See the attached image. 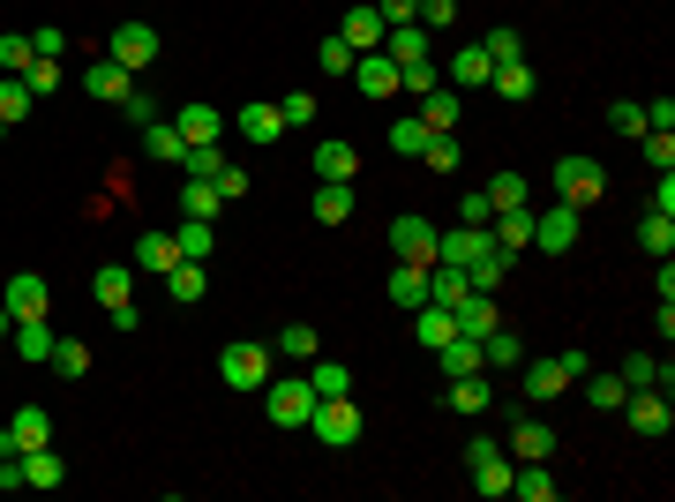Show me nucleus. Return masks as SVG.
<instances>
[{
    "label": "nucleus",
    "mask_w": 675,
    "mask_h": 502,
    "mask_svg": "<svg viewBox=\"0 0 675 502\" xmlns=\"http://www.w3.org/2000/svg\"><path fill=\"white\" fill-rule=\"evenodd\" d=\"M45 368H60L68 382L90 376V345H84V337H53V360H45Z\"/></svg>",
    "instance_id": "obj_40"
},
{
    "label": "nucleus",
    "mask_w": 675,
    "mask_h": 502,
    "mask_svg": "<svg viewBox=\"0 0 675 502\" xmlns=\"http://www.w3.org/2000/svg\"><path fill=\"white\" fill-rule=\"evenodd\" d=\"M270 360H278L270 345H225V353H218V382H225V390H263V382H270Z\"/></svg>",
    "instance_id": "obj_3"
},
{
    "label": "nucleus",
    "mask_w": 675,
    "mask_h": 502,
    "mask_svg": "<svg viewBox=\"0 0 675 502\" xmlns=\"http://www.w3.org/2000/svg\"><path fill=\"white\" fill-rule=\"evenodd\" d=\"M166 293L180 300V308H196V300L211 293V278H203V263H188V255H180V263H173V270H166Z\"/></svg>",
    "instance_id": "obj_26"
},
{
    "label": "nucleus",
    "mask_w": 675,
    "mask_h": 502,
    "mask_svg": "<svg viewBox=\"0 0 675 502\" xmlns=\"http://www.w3.org/2000/svg\"><path fill=\"white\" fill-rule=\"evenodd\" d=\"M413 337H421L428 353H443V345L458 337V315H451L443 300H428V308H413Z\"/></svg>",
    "instance_id": "obj_16"
},
{
    "label": "nucleus",
    "mask_w": 675,
    "mask_h": 502,
    "mask_svg": "<svg viewBox=\"0 0 675 502\" xmlns=\"http://www.w3.org/2000/svg\"><path fill=\"white\" fill-rule=\"evenodd\" d=\"M173 263H180V241H173V233H143V241H135V270H158V278H166Z\"/></svg>",
    "instance_id": "obj_27"
},
{
    "label": "nucleus",
    "mask_w": 675,
    "mask_h": 502,
    "mask_svg": "<svg viewBox=\"0 0 675 502\" xmlns=\"http://www.w3.org/2000/svg\"><path fill=\"white\" fill-rule=\"evenodd\" d=\"M353 60H361V53H353L345 38H323V45H316V68H323V76H353Z\"/></svg>",
    "instance_id": "obj_50"
},
{
    "label": "nucleus",
    "mask_w": 675,
    "mask_h": 502,
    "mask_svg": "<svg viewBox=\"0 0 675 502\" xmlns=\"http://www.w3.org/2000/svg\"><path fill=\"white\" fill-rule=\"evenodd\" d=\"M638 248L653 255V263H661V255H675V217H668V210H645V225H638Z\"/></svg>",
    "instance_id": "obj_32"
},
{
    "label": "nucleus",
    "mask_w": 675,
    "mask_h": 502,
    "mask_svg": "<svg viewBox=\"0 0 675 502\" xmlns=\"http://www.w3.org/2000/svg\"><path fill=\"white\" fill-rule=\"evenodd\" d=\"M390 255H398V263H435V225H428V217H413V210H406V217H390Z\"/></svg>",
    "instance_id": "obj_9"
},
{
    "label": "nucleus",
    "mask_w": 675,
    "mask_h": 502,
    "mask_svg": "<svg viewBox=\"0 0 675 502\" xmlns=\"http://www.w3.org/2000/svg\"><path fill=\"white\" fill-rule=\"evenodd\" d=\"M8 331H15V315H8V300H0V337H8Z\"/></svg>",
    "instance_id": "obj_64"
},
{
    "label": "nucleus",
    "mask_w": 675,
    "mask_h": 502,
    "mask_svg": "<svg viewBox=\"0 0 675 502\" xmlns=\"http://www.w3.org/2000/svg\"><path fill=\"white\" fill-rule=\"evenodd\" d=\"M316 405H323V398L308 390V376H270V382H263V413L278 420V427H308Z\"/></svg>",
    "instance_id": "obj_1"
},
{
    "label": "nucleus",
    "mask_w": 675,
    "mask_h": 502,
    "mask_svg": "<svg viewBox=\"0 0 675 502\" xmlns=\"http://www.w3.org/2000/svg\"><path fill=\"white\" fill-rule=\"evenodd\" d=\"M480 53H488V60H518V53H525V38H518L510 23H496V31L480 38Z\"/></svg>",
    "instance_id": "obj_52"
},
{
    "label": "nucleus",
    "mask_w": 675,
    "mask_h": 502,
    "mask_svg": "<svg viewBox=\"0 0 675 502\" xmlns=\"http://www.w3.org/2000/svg\"><path fill=\"white\" fill-rule=\"evenodd\" d=\"M488 90H496V98H533V68H525V60H496Z\"/></svg>",
    "instance_id": "obj_39"
},
{
    "label": "nucleus",
    "mask_w": 675,
    "mask_h": 502,
    "mask_svg": "<svg viewBox=\"0 0 675 502\" xmlns=\"http://www.w3.org/2000/svg\"><path fill=\"white\" fill-rule=\"evenodd\" d=\"M504 450H510L518 465H525V458H549V450H555V427H549V420H518Z\"/></svg>",
    "instance_id": "obj_21"
},
{
    "label": "nucleus",
    "mask_w": 675,
    "mask_h": 502,
    "mask_svg": "<svg viewBox=\"0 0 675 502\" xmlns=\"http://www.w3.org/2000/svg\"><path fill=\"white\" fill-rule=\"evenodd\" d=\"M390 300H398V308H428V270L421 263H398V270H390Z\"/></svg>",
    "instance_id": "obj_33"
},
{
    "label": "nucleus",
    "mask_w": 675,
    "mask_h": 502,
    "mask_svg": "<svg viewBox=\"0 0 675 502\" xmlns=\"http://www.w3.org/2000/svg\"><path fill=\"white\" fill-rule=\"evenodd\" d=\"M555 203H571V210H593L600 196H608V172L593 166V158H555Z\"/></svg>",
    "instance_id": "obj_2"
},
{
    "label": "nucleus",
    "mask_w": 675,
    "mask_h": 502,
    "mask_svg": "<svg viewBox=\"0 0 675 502\" xmlns=\"http://www.w3.org/2000/svg\"><path fill=\"white\" fill-rule=\"evenodd\" d=\"M31 60H38V53H31V38H23V31H0V76H23Z\"/></svg>",
    "instance_id": "obj_49"
},
{
    "label": "nucleus",
    "mask_w": 675,
    "mask_h": 502,
    "mask_svg": "<svg viewBox=\"0 0 675 502\" xmlns=\"http://www.w3.org/2000/svg\"><path fill=\"white\" fill-rule=\"evenodd\" d=\"M496 210H488V188H465L458 196V225H488Z\"/></svg>",
    "instance_id": "obj_56"
},
{
    "label": "nucleus",
    "mask_w": 675,
    "mask_h": 502,
    "mask_svg": "<svg viewBox=\"0 0 675 502\" xmlns=\"http://www.w3.org/2000/svg\"><path fill=\"white\" fill-rule=\"evenodd\" d=\"M608 127L616 135H645V105H608Z\"/></svg>",
    "instance_id": "obj_59"
},
{
    "label": "nucleus",
    "mask_w": 675,
    "mask_h": 502,
    "mask_svg": "<svg viewBox=\"0 0 675 502\" xmlns=\"http://www.w3.org/2000/svg\"><path fill=\"white\" fill-rule=\"evenodd\" d=\"M353 83H361V98H398V60H390V53H361V60H353Z\"/></svg>",
    "instance_id": "obj_12"
},
{
    "label": "nucleus",
    "mask_w": 675,
    "mask_h": 502,
    "mask_svg": "<svg viewBox=\"0 0 675 502\" xmlns=\"http://www.w3.org/2000/svg\"><path fill=\"white\" fill-rule=\"evenodd\" d=\"M211 188L225 196V203H241V196H248V172H241V166H218V172H211Z\"/></svg>",
    "instance_id": "obj_58"
},
{
    "label": "nucleus",
    "mask_w": 675,
    "mask_h": 502,
    "mask_svg": "<svg viewBox=\"0 0 675 502\" xmlns=\"http://www.w3.org/2000/svg\"><path fill=\"white\" fill-rule=\"evenodd\" d=\"M180 150H188V143H180V127H173V121H151V127H143V158L180 166Z\"/></svg>",
    "instance_id": "obj_31"
},
{
    "label": "nucleus",
    "mask_w": 675,
    "mask_h": 502,
    "mask_svg": "<svg viewBox=\"0 0 675 502\" xmlns=\"http://www.w3.org/2000/svg\"><path fill=\"white\" fill-rule=\"evenodd\" d=\"M218 135H225V113H218V105H203V98L180 105V143H218Z\"/></svg>",
    "instance_id": "obj_23"
},
{
    "label": "nucleus",
    "mask_w": 675,
    "mask_h": 502,
    "mask_svg": "<svg viewBox=\"0 0 675 502\" xmlns=\"http://www.w3.org/2000/svg\"><path fill=\"white\" fill-rule=\"evenodd\" d=\"M451 405H458V413H488L496 398H488V382H480V376H451Z\"/></svg>",
    "instance_id": "obj_48"
},
{
    "label": "nucleus",
    "mask_w": 675,
    "mask_h": 502,
    "mask_svg": "<svg viewBox=\"0 0 675 502\" xmlns=\"http://www.w3.org/2000/svg\"><path fill=\"white\" fill-rule=\"evenodd\" d=\"M518 360H525V345H518V337H510L504 323L480 337V368H518Z\"/></svg>",
    "instance_id": "obj_37"
},
{
    "label": "nucleus",
    "mask_w": 675,
    "mask_h": 502,
    "mask_svg": "<svg viewBox=\"0 0 675 502\" xmlns=\"http://www.w3.org/2000/svg\"><path fill=\"white\" fill-rule=\"evenodd\" d=\"M421 121H428V135H451V127H458V90H428L421 98Z\"/></svg>",
    "instance_id": "obj_30"
},
{
    "label": "nucleus",
    "mask_w": 675,
    "mask_h": 502,
    "mask_svg": "<svg viewBox=\"0 0 675 502\" xmlns=\"http://www.w3.org/2000/svg\"><path fill=\"white\" fill-rule=\"evenodd\" d=\"M504 278H510V255L496 248V241H488V248H480L473 263H465V286H473V293H496Z\"/></svg>",
    "instance_id": "obj_22"
},
{
    "label": "nucleus",
    "mask_w": 675,
    "mask_h": 502,
    "mask_svg": "<svg viewBox=\"0 0 675 502\" xmlns=\"http://www.w3.org/2000/svg\"><path fill=\"white\" fill-rule=\"evenodd\" d=\"M488 248V225H458V233H435V263H473V255Z\"/></svg>",
    "instance_id": "obj_20"
},
{
    "label": "nucleus",
    "mask_w": 675,
    "mask_h": 502,
    "mask_svg": "<svg viewBox=\"0 0 675 502\" xmlns=\"http://www.w3.org/2000/svg\"><path fill=\"white\" fill-rule=\"evenodd\" d=\"M60 480H68V465H60V450H53V443L23 450V488H60Z\"/></svg>",
    "instance_id": "obj_25"
},
{
    "label": "nucleus",
    "mask_w": 675,
    "mask_h": 502,
    "mask_svg": "<svg viewBox=\"0 0 675 502\" xmlns=\"http://www.w3.org/2000/svg\"><path fill=\"white\" fill-rule=\"evenodd\" d=\"M286 121H278V105H241V143H278Z\"/></svg>",
    "instance_id": "obj_34"
},
{
    "label": "nucleus",
    "mask_w": 675,
    "mask_h": 502,
    "mask_svg": "<svg viewBox=\"0 0 675 502\" xmlns=\"http://www.w3.org/2000/svg\"><path fill=\"white\" fill-rule=\"evenodd\" d=\"M218 203H225V196H218L211 180H180V210H188V217H218Z\"/></svg>",
    "instance_id": "obj_47"
},
{
    "label": "nucleus",
    "mask_w": 675,
    "mask_h": 502,
    "mask_svg": "<svg viewBox=\"0 0 675 502\" xmlns=\"http://www.w3.org/2000/svg\"><path fill=\"white\" fill-rule=\"evenodd\" d=\"M525 203H533L525 172H496V180H488V210H525Z\"/></svg>",
    "instance_id": "obj_38"
},
{
    "label": "nucleus",
    "mask_w": 675,
    "mask_h": 502,
    "mask_svg": "<svg viewBox=\"0 0 675 502\" xmlns=\"http://www.w3.org/2000/svg\"><path fill=\"white\" fill-rule=\"evenodd\" d=\"M413 23H421V31H443V23H458V0H421V8H413Z\"/></svg>",
    "instance_id": "obj_55"
},
{
    "label": "nucleus",
    "mask_w": 675,
    "mask_h": 502,
    "mask_svg": "<svg viewBox=\"0 0 675 502\" xmlns=\"http://www.w3.org/2000/svg\"><path fill=\"white\" fill-rule=\"evenodd\" d=\"M278 121H286V127H308V121H316V90H294V98H278Z\"/></svg>",
    "instance_id": "obj_54"
},
{
    "label": "nucleus",
    "mask_w": 675,
    "mask_h": 502,
    "mask_svg": "<svg viewBox=\"0 0 675 502\" xmlns=\"http://www.w3.org/2000/svg\"><path fill=\"white\" fill-rule=\"evenodd\" d=\"M218 166H225V150H218V143H188V150H180V172H188V180H211Z\"/></svg>",
    "instance_id": "obj_46"
},
{
    "label": "nucleus",
    "mask_w": 675,
    "mask_h": 502,
    "mask_svg": "<svg viewBox=\"0 0 675 502\" xmlns=\"http://www.w3.org/2000/svg\"><path fill=\"white\" fill-rule=\"evenodd\" d=\"M308 390H316V398H353V368H345V360H316V368H308Z\"/></svg>",
    "instance_id": "obj_35"
},
{
    "label": "nucleus",
    "mask_w": 675,
    "mask_h": 502,
    "mask_svg": "<svg viewBox=\"0 0 675 502\" xmlns=\"http://www.w3.org/2000/svg\"><path fill=\"white\" fill-rule=\"evenodd\" d=\"M106 60H121L128 76L151 68V60H158V31H151V23H121V31L106 38Z\"/></svg>",
    "instance_id": "obj_8"
},
{
    "label": "nucleus",
    "mask_w": 675,
    "mask_h": 502,
    "mask_svg": "<svg viewBox=\"0 0 675 502\" xmlns=\"http://www.w3.org/2000/svg\"><path fill=\"white\" fill-rule=\"evenodd\" d=\"M270 353H278V360H316V331H308V323H286V331L270 337Z\"/></svg>",
    "instance_id": "obj_43"
},
{
    "label": "nucleus",
    "mask_w": 675,
    "mask_h": 502,
    "mask_svg": "<svg viewBox=\"0 0 675 502\" xmlns=\"http://www.w3.org/2000/svg\"><path fill=\"white\" fill-rule=\"evenodd\" d=\"M353 203H361V196H353V180H323V188H316V225H345V217H353Z\"/></svg>",
    "instance_id": "obj_19"
},
{
    "label": "nucleus",
    "mask_w": 675,
    "mask_h": 502,
    "mask_svg": "<svg viewBox=\"0 0 675 502\" xmlns=\"http://www.w3.org/2000/svg\"><path fill=\"white\" fill-rule=\"evenodd\" d=\"M121 105H128V121H135V127H151V121H158V105H151V98H143V90H128Z\"/></svg>",
    "instance_id": "obj_61"
},
{
    "label": "nucleus",
    "mask_w": 675,
    "mask_h": 502,
    "mask_svg": "<svg viewBox=\"0 0 675 502\" xmlns=\"http://www.w3.org/2000/svg\"><path fill=\"white\" fill-rule=\"evenodd\" d=\"M421 158H428L435 172H458V135H428V143H421Z\"/></svg>",
    "instance_id": "obj_53"
},
{
    "label": "nucleus",
    "mask_w": 675,
    "mask_h": 502,
    "mask_svg": "<svg viewBox=\"0 0 675 502\" xmlns=\"http://www.w3.org/2000/svg\"><path fill=\"white\" fill-rule=\"evenodd\" d=\"M38 443H53V413H45V405H23V413L0 427V458H23V450H38Z\"/></svg>",
    "instance_id": "obj_7"
},
{
    "label": "nucleus",
    "mask_w": 675,
    "mask_h": 502,
    "mask_svg": "<svg viewBox=\"0 0 675 502\" xmlns=\"http://www.w3.org/2000/svg\"><path fill=\"white\" fill-rule=\"evenodd\" d=\"M645 127H675V98H653V105H645Z\"/></svg>",
    "instance_id": "obj_63"
},
{
    "label": "nucleus",
    "mask_w": 675,
    "mask_h": 502,
    "mask_svg": "<svg viewBox=\"0 0 675 502\" xmlns=\"http://www.w3.org/2000/svg\"><path fill=\"white\" fill-rule=\"evenodd\" d=\"M23 83H31V98L60 90V60H31V68H23Z\"/></svg>",
    "instance_id": "obj_57"
},
{
    "label": "nucleus",
    "mask_w": 675,
    "mask_h": 502,
    "mask_svg": "<svg viewBox=\"0 0 675 502\" xmlns=\"http://www.w3.org/2000/svg\"><path fill=\"white\" fill-rule=\"evenodd\" d=\"M488 241H496L504 255L533 248V203H525V210H496V217H488Z\"/></svg>",
    "instance_id": "obj_15"
},
{
    "label": "nucleus",
    "mask_w": 675,
    "mask_h": 502,
    "mask_svg": "<svg viewBox=\"0 0 675 502\" xmlns=\"http://www.w3.org/2000/svg\"><path fill=\"white\" fill-rule=\"evenodd\" d=\"M31 53H38V60H60V53H68V38L45 23V31H31Z\"/></svg>",
    "instance_id": "obj_60"
},
{
    "label": "nucleus",
    "mask_w": 675,
    "mask_h": 502,
    "mask_svg": "<svg viewBox=\"0 0 675 502\" xmlns=\"http://www.w3.org/2000/svg\"><path fill=\"white\" fill-rule=\"evenodd\" d=\"M578 217H586V210L541 203V210H533V248H541V255H571V248H578Z\"/></svg>",
    "instance_id": "obj_5"
},
{
    "label": "nucleus",
    "mask_w": 675,
    "mask_h": 502,
    "mask_svg": "<svg viewBox=\"0 0 675 502\" xmlns=\"http://www.w3.org/2000/svg\"><path fill=\"white\" fill-rule=\"evenodd\" d=\"M413 8H421V0H376L383 23H413Z\"/></svg>",
    "instance_id": "obj_62"
},
{
    "label": "nucleus",
    "mask_w": 675,
    "mask_h": 502,
    "mask_svg": "<svg viewBox=\"0 0 675 502\" xmlns=\"http://www.w3.org/2000/svg\"><path fill=\"white\" fill-rule=\"evenodd\" d=\"M338 38L353 45V53H383V38H390V23L376 15V0H361V8H345V23H338Z\"/></svg>",
    "instance_id": "obj_10"
},
{
    "label": "nucleus",
    "mask_w": 675,
    "mask_h": 502,
    "mask_svg": "<svg viewBox=\"0 0 675 502\" xmlns=\"http://www.w3.org/2000/svg\"><path fill=\"white\" fill-rule=\"evenodd\" d=\"M465 465H473V488H480V495H510V465H518V458H510L496 435H473Z\"/></svg>",
    "instance_id": "obj_4"
},
{
    "label": "nucleus",
    "mask_w": 675,
    "mask_h": 502,
    "mask_svg": "<svg viewBox=\"0 0 675 502\" xmlns=\"http://www.w3.org/2000/svg\"><path fill=\"white\" fill-rule=\"evenodd\" d=\"M638 143H645V166L653 172H675V127H645Z\"/></svg>",
    "instance_id": "obj_45"
},
{
    "label": "nucleus",
    "mask_w": 675,
    "mask_h": 502,
    "mask_svg": "<svg viewBox=\"0 0 675 502\" xmlns=\"http://www.w3.org/2000/svg\"><path fill=\"white\" fill-rule=\"evenodd\" d=\"M443 376H480V337H451V345H443Z\"/></svg>",
    "instance_id": "obj_42"
},
{
    "label": "nucleus",
    "mask_w": 675,
    "mask_h": 502,
    "mask_svg": "<svg viewBox=\"0 0 675 502\" xmlns=\"http://www.w3.org/2000/svg\"><path fill=\"white\" fill-rule=\"evenodd\" d=\"M421 143H428L421 113H413V121H390V150H398V158H421Z\"/></svg>",
    "instance_id": "obj_51"
},
{
    "label": "nucleus",
    "mask_w": 675,
    "mask_h": 502,
    "mask_svg": "<svg viewBox=\"0 0 675 502\" xmlns=\"http://www.w3.org/2000/svg\"><path fill=\"white\" fill-rule=\"evenodd\" d=\"M84 90L98 98V105H121L128 90H135V76H128L121 60H90V68H84Z\"/></svg>",
    "instance_id": "obj_14"
},
{
    "label": "nucleus",
    "mask_w": 675,
    "mask_h": 502,
    "mask_svg": "<svg viewBox=\"0 0 675 502\" xmlns=\"http://www.w3.org/2000/svg\"><path fill=\"white\" fill-rule=\"evenodd\" d=\"M578 382H586V405H593V413H623V398H631V382H623V376H608V368H600V376L586 368Z\"/></svg>",
    "instance_id": "obj_24"
},
{
    "label": "nucleus",
    "mask_w": 675,
    "mask_h": 502,
    "mask_svg": "<svg viewBox=\"0 0 675 502\" xmlns=\"http://www.w3.org/2000/svg\"><path fill=\"white\" fill-rule=\"evenodd\" d=\"M623 420H631L638 435H668V427H675L668 390H631V398H623Z\"/></svg>",
    "instance_id": "obj_11"
},
{
    "label": "nucleus",
    "mask_w": 675,
    "mask_h": 502,
    "mask_svg": "<svg viewBox=\"0 0 675 502\" xmlns=\"http://www.w3.org/2000/svg\"><path fill=\"white\" fill-rule=\"evenodd\" d=\"M90 293H98V308H106V315H113V308H128V300H135V270H128V263H106V270L90 278Z\"/></svg>",
    "instance_id": "obj_18"
},
{
    "label": "nucleus",
    "mask_w": 675,
    "mask_h": 502,
    "mask_svg": "<svg viewBox=\"0 0 675 502\" xmlns=\"http://www.w3.org/2000/svg\"><path fill=\"white\" fill-rule=\"evenodd\" d=\"M308 427H316V443H331V450H353V443H361V405H353V398H323Z\"/></svg>",
    "instance_id": "obj_6"
},
{
    "label": "nucleus",
    "mask_w": 675,
    "mask_h": 502,
    "mask_svg": "<svg viewBox=\"0 0 675 502\" xmlns=\"http://www.w3.org/2000/svg\"><path fill=\"white\" fill-rule=\"evenodd\" d=\"M488 76H496V60H488L480 45H465V53H451V83H458V90H480Z\"/></svg>",
    "instance_id": "obj_29"
},
{
    "label": "nucleus",
    "mask_w": 675,
    "mask_h": 502,
    "mask_svg": "<svg viewBox=\"0 0 675 502\" xmlns=\"http://www.w3.org/2000/svg\"><path fill=\"white\" fill-rule=\"evenodd\" d=\"M0 300H8V315H15V323H23V315H45V308H53V293H45V278H38V270H15Z\"/></svg>",
    "instance_id": "obj_13"
},
{
    "label": "nucleus",
    "mask_w": 675,
    "mask_h": 502,
    "mask_svg": "<svg viewBox=\"0 0 675 502\" xmlns=\"http://www.w3.org/2000/svg\"><path fill=\"white\" fill-rule=\"evenodd\" d=\"M173 241H180V255H188V263H211V248H218L211 217H188V225H180V233H173Z\"/></svg>",
    "instance_id": "obj_41"
},
{
    "label": "nucleus",
    "mask_w": 675,
    "mask_h": 502,
    "mask_svg": "<svg viewBox=\"0 0 675 502\" xmlns=\"http://www.w3.org/2000/svg\"><path fill=\"white\" fill-rule=\"evenodd\" d=\"M563 390H571L563 360H533V368H525V398H533V405H549V398H563Z\"/></svg>",
    "instance_id": "obj_28"
},
{
    "label": "nucleus",
    "mask_w": 675,
    "mask_h": 502,
    "mask_svg": "<svg viewBox=\"0 0 675 502\" xmlns=\"http://www.w3.org/2000/svg\"><path fill=\"white\" fill-rule=\"evenodd\" d=\"M316 180H361V150L338 143V135H323V143H316Z\"/></svg>",
    "instance_id": "obj_17"
},
{
    "label": "nucleus",
    "mask_w": 675,
    "mask_h": 502,
    "mask_svg": "<svg viewBox=\"0 0 675 502\" xmlns=\"http://www.w3.org/2000/svg\"><path fill=\"white\" fill-rule=\"evenodd\" d=\"M31 105H38V98H31V83H23V76H0V121L15 127Z\"/></svg>",
    "instance_id": "obj_44"
},
{
    "label": "nucleus",
    "mask_w": 675,
    "mask_h": 502,
    "mask_svg": "<svg viewBox=\"0 0 675 502\" xmlns=\"http://www.w3.org/2000/svg\"><path fill=\"white\" fill-rule=\"evenodd\" d=\"M8 337H15V353H23V360H53V331H45V315H23Z\"/></svg>",
    "instance_id": "obj_36"
}]
</instances>
